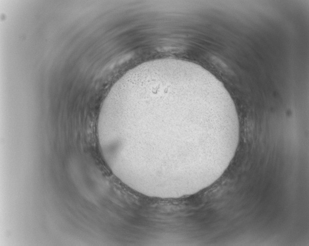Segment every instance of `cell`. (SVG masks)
<instances>
[{"label":"cell","instance_id":"6da1fadb","mask_svg":"<svg viewBox=\"0 0 309 246\" xmlns=\"http://www.w3.org/2000/svg\"><path fill=\"white\" fill-rule=\"evenodd\" d=\"M99 124L124 133L137 168L184 180L215 170L237 144L240 127L221 82L176 59L144 62L125 73L106 99Z\"/></svg>","mask_w":309,"mask_h":246}]
</instances>
